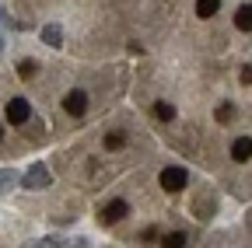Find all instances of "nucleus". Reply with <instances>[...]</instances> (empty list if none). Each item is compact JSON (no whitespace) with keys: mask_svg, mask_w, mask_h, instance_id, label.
<instances>
[{"mask_svg":"<svg viewBox=\"0 0 252 248\" xmlns=\"http://www.w3.org/2000/svg\"><path fill=\"white\" fill-rule=\"evenodd\" d=\"M11 185H18V171L14 168H0V193H7Z\"/></svg>","mask_w":252,"mask_h":248,"instance_id":"obj_11","label":"nucleus"},{"mask_svg":"<svg viewBox=\"0 0 252 248\" xmlns=\"http://www.w3.org/2000/svg\"><path fill=\"white\" fill-rule=\"evenodd\" d=\"M186 185H189V171H186V168H175V165H172V168L161 171V189H165V193H182Z\"/></svg>","mask_w":252,"mask_h":248,"instance_id":"obj_2","label":"nucleus"},{"mask_svg":"<svg viewBox=\"0 0 252 248\" xmlns=\"http://www.w3.org/2000/svg\"><path fill=\"white\" fill-rule=\"evenodd\" d=\"M151 112H154V119H161V122H172L175 119V105H168V102H158Z\"/></svg>","mask_w":252,"mask_h":248,"instance_id":"obj_10","label":"nucleus"},{"mask_svg":"<svg viewBox=\"0 0 252 248\" xmlns=\"http://www.w3.org/2000/svg\"><path fill=\"white\" fill-rule=\"evenodd\" d=\"M18 74H21L25 81H32V77L39 74V63H35V59H21V63H18Z\"/></svg>","mask_w":252,"mask_h":248,"instance_id":"obj_12","label":"nucleus"},{"mask_svg":"<svg viewBox=\"0 0 252 248\" xmlns=\"http://www.w3.org/2000/svg\"><path fill=\"white\" fill-rule=\"evenodd\" d=\"M235 28H238V32H252V4L235 11Z\"/></svg>","mask_w":252,"mask_h":248,"instance_id":"obj_8","label":"nucleus"},{"mask_svg":"<svg viewBox=\"0 0 252 248\" xmlns=\"http://www.w3.org/2000/svg\"><path fill=\"white\" fill-rule=\"evenodd\" d=\"M0 49H4V39H0Z\"/></svg>","mask_w":252,"mask_h":248,"instance_id":"obj_18","label":"nucleus"},{"mask_svg":"<svg viewBox=\"0 0 252 248\" xmlns=\"http://www.w3.org/2000/svg\"><path fill=\"white\" fill-rule=\"evenodd\" d=\"M126 213H130L126 199H112L109 206H102V210H98V224H119Z\"/></svg>","mask_w":252,"mask_h":248,"instance_id":"obj_4","label":"nucleus"},{"mask_svg":"<svg viewBox=\"0 0 252 248\" xmlns=\"http://www.w3.org/2000/svg\"><path fill=\"white\" fill-rule=\"evenodd\" d=\"M140 238H144V241H154V238H161V234H158V227H147Z\"/></svg>","mask_w":252,"mask_h":248,"instance_id":"obj_17","label":"nucleus"},{"mask_svg":"<svg viewBox=\"0 0 252 248\" xmlns=\"http://www.w3.org/2000/svg\"><path fill=\"white\" fill-rule=\"evenodd\" d=\"M220 11V0H196V14L200 18H214Z\"/></svg>","mask_w":252,"mask_h":248,"instance_id":"obj_9","label":"nucleus"},{"mask_svg":"<svg viewBox=\"0 0 252 248\" xmlns=\"http://www.w3.org/2000/svg\"><path fill=\"white\" fill-rule=\"evenodd\" d=\"M231 158H235V161H249V158H252V140H249V137H238V140L231 143Z\"/></svg>","mask_w":252,"mask_h":248,"instance_id":"obj_6","label":"nucleus"},{"mask_svg":"<svg viewBox=\"0 0 252 248\" xmlns=\"http://www.w3.org/2000/svg\"><path fill=\"white\" fill-rule=\"evenodd\" d=\"M123 147H126L123 133H105V150H123Z\"/></svg>","mask_w":252,"mask_h":248,"instance_id":"obj_14","label":"nucleus"},{"mask_svg":"<svg viewBox=\"0 0 252 248\" xmlns=\"http://www.w3.org/2000/svg\"><path fill=\"white\" fill-rule=\"evenodd\" d=\"M39 35H42V42H46V46H53V49H60V46H63V32H60V25H42V32H39Z\"/></svg>","mask_w":252,"mask_h":248,"instance_id":"obj_7","label":"nucleus"},{"mask_svg":"<svg viewBox=\"0 0 252 248\" xmlns=\"http://www.w3.org/2000/svg\"><path fill=\"white\" fill-rule=\"evenodd\" d=\"M84 109H88L84 91H67V95H63V112L67 115H84Z\"/></svg>","mask_w":252,"mask_h":248,"instance_id":"obj_5","label":"nucleus"},{"mask_svg":"<svg viewBox=\"0 0 252 248\" xmlns=\"http://www.w3.org/2000/svg\"><path fill=\"white\" fill-rule=\"evenodd\" d=\"M238 77H242V84H252V63H245V67H242V74H238Z\"/></svg>","mask_w":252,"mask_h":248,"instance_id":"obj_16","label":"nucleus"},{"mask_svg":"<svg viewBox=\"0 0 252 248\" xmlns=\"http://www.w3.org/2000/svg\"><path fill=\"white\" fill-rule=\"evenodd\" d=\"M214 119H217V122H231V119H235V105H231V102H224V105H217Z\"/></svg>","mask_w":252,"mask_h":248,"instance_id":"obj_13","label":"nucleus"},{"mask_svg":"<svg viewBox=\"0 0 252 248\" xmlns=\"http://www.w3.org/2000/svg\"><path fill=\"white\" fill-rule=\"evenodd\" d=\"M53 182V175H49V168L42 165V161H35L28 171H25V178H21V185L25 189H32V193H39V189H46V185Z\"/></svg>","mask_w":252,"mask_h":248,"instance_id":"obj_1","label":"nucleus"},{"mask_svg":"<svg viewBox=\"0 0 252 248\" xmlns=\"http://www.w3.org/2000/svg\"><path fill=\"white\" fill-rule=\"evenodd\" d=\"M0 137H4V126H0Z\"/></svg>","mask_w":252,"mask_h":248,"instance_id":"obj_19","label":"nucleus"},{"mask_svg":"<svg viewBox=\"0 0 252 248\" xmlns=\"http://www.w3.org/2000/svg\"><path fill=\"white\" fill-rule=\"evenodd\" d=\"M28 119H32V105L25 98H11L7 102V122H11V126H25Z\"/></svg>","mask_w":252,"mask_h":248,"instance_id":"obj_3","label":"nucleus"},{"mask_svg":"<svg viewBox=\"0 0 252 248\" xmlns=\"http://www.w3.org/2000/svg\"><path fill=\"white\" fill-rule=\"evenodd\" d=\"M186 241H189V238H186V234H182V231H175V234H168V238H165V241H161V245H165V248H182V245H186Z\"/></svg>","mask_w":252,"mask_h":248,"instance_id":"obj_15","label":"nucleus"}]
</instances>
